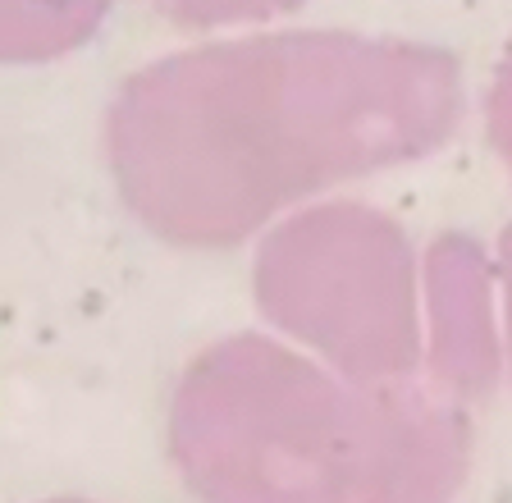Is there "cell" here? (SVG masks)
Instances as JSON below:
<instances>
[{"label":"cell","instance_id":"obj_1","mask_svg":"<svg viewBox=\"0 0 512 503\" xmlns=\"http://www.w3.org/2000/svg\"><path fill=\"white\" fill-rule=\"evenodd\" d=\"M462 110L439 46L288 28L138 69L106 110V165L156 238L234 247L334 183L435 156Z\"/></svg>","mask_w":512,"mask_h":503},{"label":"cell","instance_id":"obj_2","mask_svg":"<svg viewBox=\"0 0 512 503\" xmlns=\"http://www.w3.org/2000/svg\"><path fill=\"white\" fill-rule=\"evenodd\" d=\"M421 444L384 389L270 334L211 343L170 398V453L197 503H394Z\"/></svg>","mask_w":512,"mask_h":503},{"label":"cell","instance_id":"obj_6","mask_svg":"<svg viewBox=\"0 0 512 503\" xmlns=\"http://www.w3.org/2000/svg\"><path fill=\"white\" fill-rule=\"evenodd\" d=\"M302 0H151V10L165 14L179 28H234V23H266L298 10Z\"/></svg>","mask_w":512,"mask_h":503},{"label":"cell","instance_id":"obj_7","mask_svg":"<svg viewBox=\"0 0 512 503\" xmlns=\"http://www.w3.org/2000/svg\"><path fill=\"white\" fill-rule=\"evenodd\" d=\"M46 503H92V499H46Z\"/></svg>","mask_w":512,"mask_h":503},{"label":"cell","instance_id":"obj_3","mask_svg":"<svg viewBox=\"0 0 512 503\" xmlns=\"http://www.w3.org/2000/svg\"><path fill=\"white\" fill-rule=\"evenodd\" d=\"M256 307L362 389L403 385L421 366V289L403 225L366 202L288 215L256 247Z\"/></svg>","mask_w":512,"mask_h":503},{"label":"cell","instance_id":"obj_5","mask_svg":"<svg viewBox=\"0 0 512 503\" xmlns=\"http://www.w3.org/2000/svg\"><path fill=\"white\" fill-rule=\"evenodd\" d=\"M115 0H0V65H46L92 42Z\"/></svg>","mask_w":512,"mask_h":503},{"label":"cell","instance_id":"obj_4","mask_svg":"<svg viewBox=\"0 0 512 503\" xmlns=\"http://www.w3.org/2000/svg\"><path fill=\"white\" fill-rule=\"evenodd\" d=\"M467 238H448L430 257V293H435L439 321V371L448 366V380H480L485 353L480 343L490 339L485 321V266Z\"/></svg>","mask_w":512,"mask_h":503}]
</instances>
